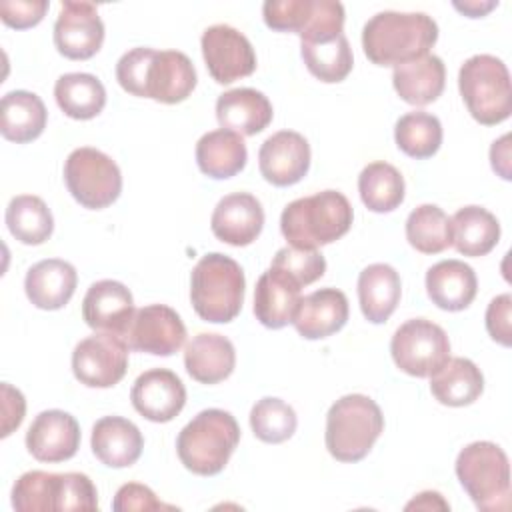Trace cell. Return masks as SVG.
Returning a JSON list of instances; mask_svg holds the SVG:
<instances>
[{"mask_svg": "<svg viewBox=\"0 0 512 512\" xmlns=\"http://www.w3.org/2000/svg\"><path fill=\"white\" fill-rule=\"evenodd\" d=\"M384 416L380 406L364 394L338 398L326 414L324 442L338 462L362 460L380 438Z\"/></svg>", "mask_w": 512, "mask_h": 512, "instance_id": "obj_5", "label": "cell"}, {"mask_svg": "<svg viewBox=\"0 0 512 512\" xmlns=\"http://www.w3.org/2000/svg\"><path fill=\"white\" fill-rule=\"evenodd\" d=\"M196 88L192 60L178 50H154L144 78V98L162 104L184 102Z\"/></svg>", "mask_w": 512, "mask_h": 512, "instance_id": "obj_17", "label": "cell"}, {"mask_svg": "<svg viewBox=\"0 0 512 512\" xmlns=\"http://www.w3.org/2000/svg\"><path fill=\"white\" fill-rule=\"evenodd\" d=\"M394 140L406 156L424 160L438 152L442 144V124L434 114L414 110L398 118L394 126Z\"/></svg>", "mask_w": 512, "mask_h": 512, "instance_id": "obj_37", "label": "cell"}, {"mask_svg": "<svg viewBox=\"0 0 512 512\" xmlns=\"http://www.w3.org/2000/svg\"><path fill=\"white\" fill-rule=\"evenodd\" d=\"M112 510L116 512H150V510H174V506L170 504H162L156 494L138 482H128L122 484L112 500Z\"/></svg>", "mask_w": 512, "mask_h": 512, "instance_id": "obj_45", "label": "cell"}, {"mask_svg": "<svg viewBox=\"0 0 512 512\" xmlns=\"http://www.w3.org/2000/svg\"><path fill=\"white\" fill-rule=\"evenodd\" d=\"M392 84L404 102L412 106L432 104L444 92V62L436 54H424L420 58L398 64L392 72Z\"/></svg>", "mask_w": 512, "mask_h": 512, "instance_id": "obj_27", "label": "cell"}, {"mask_svg": "<svg viewBox=\"0 0 512 512\" xmlns=\"http://www.w3.org/2000/svg\"><path fill=\"white\" fill-rule=\"evenodd\" d=\"M6 226L18 242L38 246L52 236L54 218L42 198L20 194L14 196L6 208Z\"/></svg>", "mask_w": 512, "mask_h": 512, "instance_id": "obj_34", "label": "cell"}, {"mask_svg": "<svg viewBox=\"0 0 512 512\" xmlns=\"http://www.w3.org/2000/svg\"><path fill=\"white\" fill-rule=\"evenodd\" d=\"M124 340L136 352L172 356L186 340V326L170 306L148 304L134 312Z\"/></svg>", "mask_w": 512, "mask_h": 512, "instance_id": "obj_12", "label": "cell"}, {"mask_svg": "<svg viewBox=\"0 0 512 512\" xmlns=\"http://www.w3.org/2000/svg\"><path fill=\"white\" fill-rule=\"evenodd\" d=\"M184 366L196 382L218 384L234 372V344L222 334L200 332L184 348Z\"/></svg>", "mask_w": 512, "mask_h": 512, "instance_id": "obj_26", "label": "cell"}, {"mask_svg": "<svg viewBox=\"0 0 512 512\" xmlns=\"http://www.w3.org/2000/svg\"><path fill=\"white\" fill-rule=\"evenodd\" d=\"M244 286V272L234 258L220 252L202 256L190 276L194 312L212 324L232 322L242 310Z\"/></svg>", "mask_w": 512, "mask_h": 512, "instance_id": "obj_4", "label": "cell"}, {"mask_svg": "<svg viewBox=\"0 0 512 512\" xmlns=\"http://www.w3.org/2000/svg\"><path fill=\"white\" fill-rule=\"evenodd\" d=\"M458 88L470 116L484 126H496L512 112L508 68L492 54L468 58L460 66Z\"/></svg>", "mask_w": 512, "mask_h": 512, "instance_id": "obj_7", "label": "cell"}, {"mask_svg": "<svg viewBox=\"0 0 512 512\" xmlns=\"http://www.w3.org/2000/svg\"><path fill=\"white\" fill-rule=\"evenodd\" d=\"M354 210L336 190H322L290 202L280 216L282 236L290 246L318 250L342 238L352 226Z\"/></svg>", "mask_w": 512, "mask_h": 512, "instance_id": "obj_2", "label": "cell"}, {"mask_svg": "<svg viewBox=\"0 0 512 512\" xmlns=\"http://www.w3.org/2000/svg\"><path fill=\"white\" fill-rule=\"evenodd\" d=\"M212 234L230 246L252 244L264 228V210L256 196L232 192L224 196L210 218Z\"/></svg>", "mask_w": 512, "mask_h": 512, "instance_id": "obj_19", "label": "cell"}, {"mask_svg": "<svg viewBox=\"0 0 512 512\" xmlns=\"http://www.w3.org/2000/svg\"><path fill=\"white\" fill-rule=\"evenodd\" d=\"M490 162L494 172L502 176L504 180H510V134H504L500 140H494L490 148Z\"/></svg>", "mask_w": 512, "mask_h": 512, "instance_id": "obj_49", "label": "cell"}, {"mask_svg": "<svg viewBox=\"0 0 512 512\" xmlns=\"http://www.w3.org/2000/svg\"><path fill=\"white\" fill-rule=\"evenodd\" d=\"M314 0H268L262 6V16L268 28L276 32L300 34L310 18Z\"/></svg>", "mask_w": 512, "mask_h": 512, "instance_id": "obj_44", "label": "cell"}, {"mask_svg": "<svg viewBox=\"0 0 512 512\" xmlns=\"http://www.w3.org/2000/svg\"><path fill=\"white\" fill-rule=\"evenodd\" d=\"M240 442L236 418L220 408L198 412L178 434L176 452L186 470L214 476L224 470Z\"/></svg>", "mask_w": 512, "mask_h": 512, "instance_id": "obj_3", "label": "cell"}, {"mask_svg": "<svg viewBox=\"0 0 512 512\" xmlns=\"http://www.w3.org/2000/svg\"><path fill=\"white\" fill-rule=\"evenodd\" d=\"M348 298L338 288H320L300 298L292 324L306 340H322L344 328L348 320Z\"/></svg>", "mask_w": 512, "mask_h": 512, "instance_id": "obj_21", "label": "cell"}, {"mask_svg": "<svg viewBox=\"0 0 512 512\" xmlns=\"http://www.w3.org/2000/svg\"><path fill=\"white\" fill-rule=\"evenodd\" d=\"M54 472H24L12 486V506L18 512H52L54 510Z\"/></svg>", "mask_w": 512, "mask_h": 512, "instance_id": "obj_40", "label": "cell"}, {"mask_svg": "<svg viewBox=\"0 0 512 512\" xmlns=\"http://www.w3.org/2000/svg\"><path fill=\"white\" fill-rule=\"evenodd\" d=\"M272 104L268 96L254 88H234L218 96L216 118L224 130L240 136H254L272 122Z\"/></svg>", "mask_w": 512, "mask_h": 512, "instance_id": "obj_25", "label": "cell"}, {"mask_svg": "<svg viewBox=\"0 0 512 512\" xmlns=\"http://www.w3.org/2000/svg\"><path fill=\"white\" fill-rule=\"evenodd\" d=\"M54 510H98L94 482L82 472L56 474Z\"/></svg>", "mask_w": 512, "mask_h": 512, "instance_id": "obj_41", "label": "cell"}, {"mask_svg": "<svg viewBox=\"0 0 512 512\" xmlns=\"http://www.w3.org/2000/svg\"><path fill=\"white\" fill-rule=\"evenodd\" d=\"M456 476L478 510H508L510 462L498 444L480 440L464 446L456 458Z\"/></svg>", "mask_w": 512, "mask_h": 512, "instance_id": "obj_6", "label": "cell"}, {"mask_svg": "<svg viewBox=\"0 0 512 512\" xmlns=\"http://www.w3.org/2000/svg\"><path fill=\"white\" fill-rule=\"evenodd\" d=\"M128 342L112 332H94L72 352V372L88 388H112L128 370Z\"/></svg>", "mask_w": 512, "mask_h": 512, "instance_id": "obj_10", "label": "cell"}, {"mask_svg": "<svg viewBox=\"0 0 512 512\" xmlns=\"http://www.w3.org/2000/svg\"><path fill=\"white\" fill-rule=\"evenodd\" d=\"M300 284L280 268L270 266L256 282L254 288V316L272 330L292 324L300 304Z\"/></svg>", "mask_w": 512, "mask_h": 512, "instance_id": "obj_20", "label": "cell"}, {"mask_svg": "<svg viewBox=\"0 0 512 512\" xmlns=\"http://www.w3.org/2000/svg\"><path fill=\"white\" fill-rule=\"evenodd\" d=\"M78 282L76 268L60 258L36 262L24 278L28 300L40 310H60L74 296Z\"/></svg>", "mask_w": 512, "mask_h": 512, "instance_id": "obj_23", "label": "cell"}, {"mask_svg": "<svg viewBox=\"0 0 512 512\" xmlns=\"http://www.w3.org/2000/svg\"><path fill=\"white\" fill-rule=\"evenodd\" d=\"M402 294L400 274L390 264H370L358 276V302L364 318L372 324L386 322Z\"/></svg>", "mask_w": 512, "mask_h": 512, "instance_id": "obj_28", "label": "cell"}, {"mask_svg": "<svg viewBox=\"0 0 512 512\" xmlns=\"http://www.w3.org/2000/svg\"><path fill=\"white\" fill-rule=\"evenodd\" d=\"M26 448L38 462L70 460L80 448V426L64 410H44L26 432Z\"/></svg>", "mask_w": 512, "mask_h": 512, "instance_id": "obj_16", "label": "cell"}, {"mask_svg": "<svg viewBox=\"0 0 512 512\" xmlns=\"http://www.w3.org/2000/svg\"><path fill=\"white\" fill-rule=\"evenodd\" d=\"M404 178L388 162H372L358 176V192L364 206L384 214L396 210L404 202Z\"/></svg>", "mask_w": 512, "mask_h": 512, "instance_id": "obj_35", "label": "cell"}, {"mask_svg": "<svg viewBox=\"0 0 512 512\" xmlns=\"http://www.w3.org/2000/svg\"><path fill=\"white\" fill-rule=\"evenodd\" d=\"M298 418L290 404L280 398L266 396L250 410V428L254 436L266 444H280L292 438Z\"/></svg>", "mask_w": 512, "mask_h": 512, "instance_id": "obj_39", "label": "cell"}, {"mask_svg": "<svg viewBox=\"0 0 512 512\" xmlns=\"http://www.w3.org/2000/svg\"><path fill=\"white\" fill-rule=\"evenodd\" d=\"M248 160V150L240 134L232 130L206 132L196 142V164L202 174L214 180L236 176Z\"/></svg>", "mask_w": 512, "mask_h": 512, "instance_id": "obj_30", "label": "cell"}, {"mask_svg": "<svg viewBox=\"0 0 512 512\" xmlns=\"http://www.w3.org/2000/svg\"><path fill=\"white\" fill-rule=\"evenodd\" d=\"M342 28L344 6L334 0H314L310 18L298 36L300 42H326L344 34Z\"/></svg>", "mask_w": 512, "mask_h": 512, "instance_id": "obj_43", "label": "cell"}, {"mask_svg": "<svg viewBox=\"0 0 512 512\" xmlns=\"http://www.w3.org/2000/svg\"><path fill=\"white\" fill-rule=\"evenodd\" d=\"M132 406L150 422H170L186 404V388L182 380L166 368L142 372L132 390Z\"/></svg>", "mask_w": 512, "mask_h": 512, "instance_id": "obj_15", "label": "cell"}, {"mask_svg": "<svg viewBox=\"0 0 512 512\" xmlns=\"http://www.w3.org/2000/svg\"><path fill=\"white\" fill-rule=\"evenodd\" d=\"M270 266L284 270L300 286H308V284L316 282L326 272V260L318 250H302V248H294V246L280 248L274 254Z\"/></svg>", "mask_w": 512, "mask_h": 512, "instance_id": "obj_42", "label": "cell"}, {"mask_svg": "<svg viewBox=\"0 0 512 512\" xmlns=\"http://www.w3.org/2000/svg\"><path fill=\"white\" fill-rule=\"evenodd\" d=\"M104 42V24L92 2H62L54 22V44L64 58L88 60Z\"/></svg>", "mask_w": 512, "mask_h": 512, "instance_id": "obj_13", "label": "cell"}, {"mask_svg": "<svg viewBox=\"0 0 512 512\" xmlns=\"http://www.w3.org/2000/svg\"><path fill=\"white\" fill-rule=\"evenodd\" d=\"M302 60L312 76L320 82H342L354 66L352 48L344 34L326 42H300Z\"/></svg>", "mask_w": 512, "mask_h": 512, "instance_id": "obj_36", "label": "cell"}, {"mask_svg": "<svg viewBox=\"0 0 512 512\" xmlns=\"http://www.w3.org/2000/svg\"><path fill=\"white\" fill-rule=\"evenodd\" d=\"M498 2L494 0H488V2H454V8L462 14H466L468 18H482L484 14H488L492 8H496Z\"/></svg>", "mask_w": 512, "mask_h": 512, "instance_id": "obj_51", "label": "cell"}, {"mask_svg": "<svg viewBox=\"0 0 512 512\" xmlns=\"http://www.w3.org/2000/svg\"><path fill=\"white\" fill-rule=\"evenodd\" d=\"M202 56L218 84H232L256 70V52L250 40L228 24H214L200 38Z\"/></svg>", "mask_w": 512, "mask_h": 512, "instance_id": "obj_11", "label": "cell"}, {"mask_svg": "<svg viewBox=\"0 0 512 512\" xmlns=\"http://www.w3.org/2000/svg\"><path fill=\"white\" fill-rule=\"evenodd\" d=\"M48 6L46 0H4L0 4V18L6 26L24 30L36 26L44 18Z\"/></svg>", "mask_w": 512, "mask_h": 512, "instance_id": "obj_46", "label": "cell"}, {"mask_svg": "<svg viewBox=\"0 0 512 512\" xmlns=\"http://www.w3.org/2000/svg\"><path fill=\"white\" fill-rule=\"evenodd\" d=\"M26 412V400L22 392L8 382L2 384V438L10 436L12 430H16Z\"/></svg>", "mask_w": 512, "mask_h": 512, "instance_id": "obj_48", "label": "cell"}, {"mask_svg": "<svg viewBox=\"0 0 512 512\" xmlns=\"http://www.w3.org/2000/svg\"><path fill=\"white\" fill-rule=\"evenodd\" d=\"M510 310H512V296L500 294L492 298L486 308V330L492 340L502 346L512 344V326H510Z\"/></svg>", "mask_w": 512, "mask_h": 512, "instance_id": "obj_47", "label": "cell"}, {"mask_svg": "<svg viewBox=\"0 0 512 512\" xmlns=\"http://www.w3.org/2000/svg\"><path fill=\"white\" fill-rule=\"evenodd\" d=\"M394 364L416 378H430L450 358V340L442 326L426 318L406 320L392 336Z\"/></svg>", "mask_w": 512, "mask_h": 512, "instance_id": "obj_9", "label": "cell"}, {"mask_svg": "<svg viewBox=\"0 0 512 512\" xmlns=\"http://www.w3.org/2000/svg\"><path fill=\"white\" fill-rule=\"evenodd\" d=\"M260 174L274 186L300 182L310 168V144L294 130H280L264 140L258 152Z\"/></svg>", "mask_w": 512, "mask_h": 512, "instance_id": "obj_14", "label": "cell"}, {"mask_svg": "<svg viewBox=\"0 0 512 512\" xmlns=\"http://www.w3.org/2000/svg\"><path fill=\"white\" fill-rule=\"evenodd\" d=\"M426 292L440 310L460 312L476 298V272L462 260H440L426 272Z\"/></svg>", "mask_w": 512, "mask_h": 512, "instance_id": "obj_24", "label": "cell"}, {"mask_svg": "<svg viewBox=\"0 0 512 512\" xmlns=\"http://www.w3.org/2000/svg\"><path fill=\"white\" fill-rule=\"evenodd\" d=\"M54 98L58 108L74 120L96 118L106 106L104 84L86 72L62 74L54 84Z\"/></svg>", "mask_w": 512, "mask_h": 512, "instance_id": "obj_33", "label": "cell"}, {"mask_svg": "<svg viewBox=\"0 0 512 512\" xmlns=\"http://www.w3.org/2000/svg\"><path fill=\"white\" fill-rule=\"evenodd\" d=\"M448 510V502L442 498V494L438 492H432V490H426V492H420L412 502L406 504V510Z\"/></svg>", "mask_w": 512, "mask_h": 512, "instance_id": "obj_50", "label": "cell"}, {"mask_svg": "<svg viewBox=\"0 0 512 512\" xmlns=\"http://www.w3.org/2000/svg\"><path fill=\"white\" fill-rule=\"evenodd\" d=\"M484 376L468 358H448V362L430 376V392L444 406H468L480 398Z\"/></svg>", "mask_w": 512, "mask_h": 512, "instance_id": "obj_31", "label": "cell"}, {"mask_svg": "<svg viewBox=\"0 0 512 512\" xmlns=\"http://www.w3.org/2000/svg\"><path fill=\"white\" fill-rule=\"evenodd\" d=\"M406 240L422 254H438L452 246L450 218L436 204H422L406 218Z\"/></svg>", "mask_w": 512, "mask_h": 512, "instance_id": "obj_38", "label": "cell"}, {"mask_svg": "<svg viewBox=\"0 0 512 512\" xmlns=\"http://www.w3.org/2000/svg\"><path fill=\"white\" fill-rule=\"evenodd\" d=\"M134 312V298L118 280L94 282L82 300V318L90 328L112 332L122 338L128 332Z\"/></svg>", "mask_w": 512, "mask_h": 512, "instance_id": "obj_18", "label": "cell"}, {"mask_svg": "<svg viewBox=\"0 0 512 512\" xmlns=\"http://www.w3.org/2000/svg\"><path fill=\"white\" fill-rule=\"evenodd\" d=\"M438 40V24L424 12H378L362 30V48L376 66H398L428 54Z\"/></svg>", "mask_w": 512, "mask_h": 512, "instance_id": "obj_1", "label": "cell"}, {"mask_svg": "<svg viewBox=\"0 0 512 512\" xmlns=\"http://www.w3.org/2000/svg\"><path fill=\"white\" fill-rule=\"evenodd\" d=\"M64 182L72 198L90 210H102L118 200L122 174L118 164L104 152L82 146L68 154L64 162Z\"/></svg>", "mask_w": 512, "mask_h": 512, "instance_id": "obj_8", "label": "cell"}, {"mask_svg": "<svg viewBox=\"0 0 512 512\" xmlns=\"http://www.w3.org/2000/svg\"><path fill=\"white\" fill-rule=\"evenodd\" d=\"M90 446L104 466L126 468L140 458L144 438L134 422L122 416H104L92 428Z\"/></svg>", "mask_w": 512, "mask_h": 512, "instance_id": "obj_22", "label": "cell"}, {"mask_svg": "<svg viewBox=\"0 0 512 512\" xmlns=\"http://www.w3.org/2000/svg\"><path fill=\"white\" fill-rule=\"evenodd\" d=\"M452 246L464 256H486L500 240V222L482 206H464L450 218Z\"/></svg>", "mask_w": 512, "mask_h": 512, "instance_id": "obj_32", "label": "cell"}, {"mask_svg": "<svg viewBox=\"0 0 512 512\" xmlns=\"http://www.w3.org/2000/svg\"><path fill=\"white\" fill-rule=\"evenodd\" d=\"M48 112L42 98L28 90H12L0 102V132L6 140L26 144L46 128Z\"/></svg>", "mask_w": 512, "mask_h": 512, "instance_id": "obj_29", "label": "cell"}]
</instances>
